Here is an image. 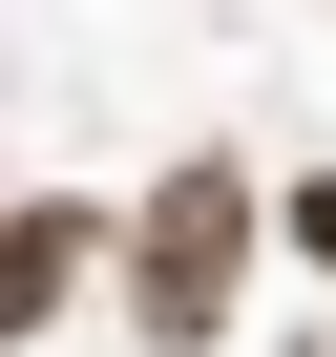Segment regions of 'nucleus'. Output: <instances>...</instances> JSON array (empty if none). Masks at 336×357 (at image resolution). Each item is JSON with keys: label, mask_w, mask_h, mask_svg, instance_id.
Returning a JSON list of instances; mask_svg holds the SVG:
<instances>
[{"label": "nucleus", "mask_w": 336, "mask_h": 357, "mask_svg": "<svg viewBox=\"0 0 336 357\" xmlns=\"http://www.w3.org/2000/svg\"><path fill=\"white\" fill-rule=\"evenodd\" d=\"M252 231H273V190H252L231 147H190V168L126 211V336H147V357H211L231 294H252Z\"/></svg>", "instance_id": "nucleus-1"}, {"label": "nucleus", "mask_w": 336, "mask_h": 357, "mask_svg": "<svg viewBox=\"0 0 336 357\" xmlns=\"http://www.w3.org/2000/svg\"><path fill=\"white\" fill-rule=\"evenodd\" d=\"M105 273V231L63 211V190H22V211H0V357H22V336H63V294Z\"/></svg>", "instance_id": "nucleus-2"}, {"label": "nucleus", "mask_w": 336, "mask_h": 357, "mask_svg": "<svg viewBox=\"0 0 336 357\" xmlns=\"http://www.w3.org/2000/svg\"><path fill=\"white\" fill-rule=\"evenodd\" d=\"M273 231H294V252L336 273V168H294V190H273Z\"/></svg>", "instance_id": "nucleus-3"}]
</instances>
